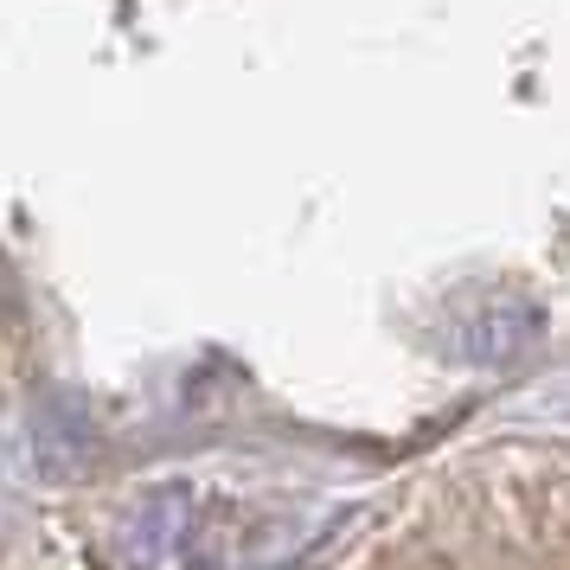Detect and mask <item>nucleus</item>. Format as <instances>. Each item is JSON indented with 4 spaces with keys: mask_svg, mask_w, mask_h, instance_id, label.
Masks as SVG:
<instances>
[{
    "mask_svg": "<svg viewBox=\"0 0 570 570\" xmlns=\"http://www.w3.org/2000/svg\"><path fill=\"white\" fill-rule=\"evenodd\" d=\"M186 532V493H160L148 513L135 519L129 532H122V564L129 570H155Z\"/></svg>",
    "mask_w": 570,
    "mask_h": 570,
    "instance_id": "obj_1",
    "label": "nucleus"
}]
</instances>
